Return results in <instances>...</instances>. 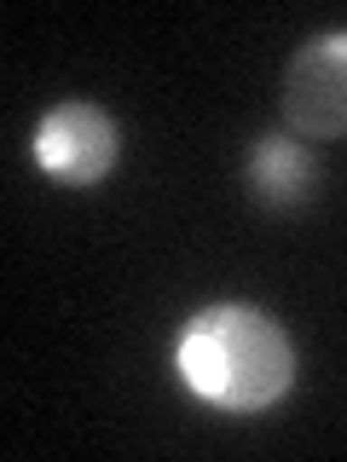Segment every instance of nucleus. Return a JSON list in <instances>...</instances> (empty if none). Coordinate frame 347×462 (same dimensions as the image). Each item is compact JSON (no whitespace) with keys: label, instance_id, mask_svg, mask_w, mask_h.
I'll return each mask as SVG.
<instances>
[{"label":"nucleus","instance_id":"1","mask_svg":"<svg viewBox=\"0 0 347 462\" xmlns=\"http://www.w3.org/2000/svg\"><path fill=\"white\" fill-rule=\"evenodd\" d=\"M174 365L202 404L226 416H255L295 387V341L255 300H214L185 318Z\"/></svg>","mask_w":347,"mask_h":462},{"label":"nucleus","instance_id":"2","mask_svg":"<svg viewBox=\"0 0 347 462\" xmlns=\"http://www.w3.org/2000/svg\"><path fill=\"white\" fill-rule=\"evenodd\" d=\"M278 110L295 139H347V29L307 35L289 52Z\"/></svg>","mask_w":347,"mask_h":462},{"label":"nucleus","instance_id":"3","mask_svg":"<svg viewBox=\"0 0 347 462\" xmlns=\"http://www.w3.org/2000/svg\"><path fill=\"white\" fill-rule=\"evenodd\" d=\"M35 162L52 173L58 185H98L122 162V127L105 105L93 98H64L35 122Z\"/></svg>","mask_w":347,"mask_h":462},{"label":"nucleus","instance_id":"4","mask_svg":"<svg viewBox=\"0 0 347 462\" xmlns=\"http://www.w3.org/2000/svg\"><path fill=\"white\" fill-rule=\"evenodd\" d=\"M243 185L272 214L307 208L313 191H318V156L295 134H255L249 156H243Z\"/></svg>","mask_w":347,"mask_h":462}]
</instances>
